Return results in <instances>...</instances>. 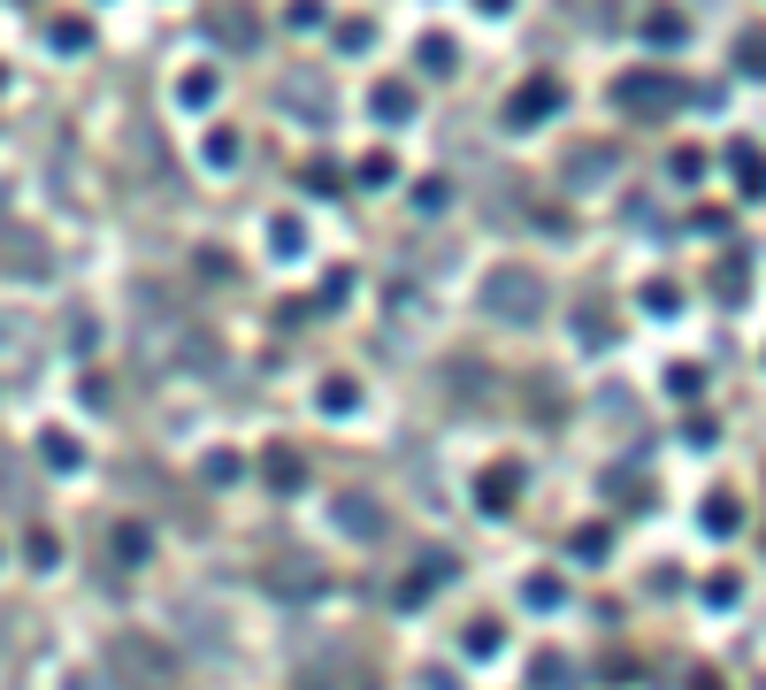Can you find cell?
<instances>
[{"instance_id": "obj_1", "label": "cell", "mask_w": 766, "mask_h": 690, "mask_svg": "<svg viewBox=\"0 0 766 690\" xmlns=\"http://www.w3.org/2000/svg\"><path fill=\"white\" fill-rule=\"evenodd\" d=\"M483 315H490V323H537V315H544V284H537V269H490V284H483Z\"/></svg>"}, {"instance_id": "obj_2", "label": "cell", "mask_w": 766, "mask_h": 690, "mask_svg": "<svg viewBox=\"0 0 766 690\" xmlns=\"http://www.w3.org/2000/svg\"><path fill=\"white\" fill-rule=\"evenodd\" d=\"M108 660H116V676H131L139 690H169V653L153 637H116Z\"/></svg>"}, {"instance_id": "obj_3", "label": "cell", "mask_w": 766, "mask_h": 690, "mask_svg": "<svg viewBox=\"0 0 766 690\" xmlns=\"http://www.w3.org/2000/svg\"><path fill=\"white\" fill-rule=\"evenodd\" d=\"M552 108H560V85H552V77H529V85L506 100V123H514V131H529V123H544Z\"/></svg>"}, {"instance_id": "obj_4", "label": "cell", "mask_w": 766, "mask_h": 690, "mask_svg": "<svg viewBox=\"0 0 766 690\" xmlns=\"http://www.w3.org/2000/svg\"><path fill=\"white\" fill-rule=\"evenodd\" d=\"M621 100H628L636 116H659V108H667V93H659V77H644V69H636V77H621Z\"/></svg>"}, {"instance_id": "obj_5", "label": "cell", "mask_w": 766, "mask_h": 690, "mask_svg": "<svg viewBox=\"0 0 766 690\" xmlns=\"http://www.w3.org/2000/svg\"><path fill=\"white\" fill-rule=\"evenodd\" d=\"M521 492V468H498V476H483V507H506Z\"/></svg>"}, {"instance_id": "obj_6", "label": "cell", "mask_w": 766, "mask_h": 690, "mask_svg": "<svg viewBox=\"0 0 766 690\" xmlns=\"http://www.w3.org/2000/svg\"><path fill=\"white\" fill-rule=\"evenodd\" d=\"M176 93H184V108H207V100H215V69H192Z\"/></svg>"}, {"instance_id": "obj_7", "label": "cell", "mask_w": 766, "mask_h": 690, "mask_svg": "<svg viewBox=\"0 0 766 690\" xmlns=\"http://www.w3.org/2000/svg\"><path fill=\"white\" fill-rule=\"evenodd\" d=\"M498 645H506V629H498V622H475V629H467V653H475V660H490Z\"/></svg>"}, {"instance_id": "obj_8", "label": "cell", "mask_w": 766, "mask_h": 690, "mask_svg": "<svg viewBox=\"0 0 766 690\" xmlns=\"http://www.w3.org/2000/svg\"><path fill=\"white\" fill-rule=\"evenodd\" d=\"M729 170H736V184H744V192H759V154H752V139L729 154Z\"/></svg>"}, {"instance_id": "obj_9", "label": "cell", "mask_w": 766, "mask_h": 690, "mask_svg": "<svg viewBox=\"0 0 766 690\" xmlns=\"http://www.w3.org/2000/svg\"><path fill=\"white\" fill-rule=\"evenodd\" d=\"M337 515H345V529H353V537H376V529H384V521H376V507H360V499H345Z\"/></svg>"}, {"instance_id": "obj_10", "label": "cell", "mask_w": 766, "mask_h": 690, "mask_svg": "<svg viewBox=\"0 0 766 690\" xmlns=\"http://www.w3.org/2000/svg\"><path fill=\"white\" fill-rule=\"evenodd\" d=\"M46 461H54V468H77L85 453H77V438H62V430H54V438H46Z\"/></svg>"}, {"instance_id": "obj_11", "label": "cell", "mask_w": 766, "mask_h": 690, "mask_svg": "<svg viewBox=\"0 0 766 690\" xmlns=\"http://www.w3.org/2000/svg\"><path fill=\"white\" fill-rule=\"evenodd\" d=\"M85 39H93L85 23H54V46H62V54H85Z\"/></svg>"}, {"instance_id": "obj_12", "label": "cell", "mask_w": 766, "mask_h": 690, "mask_svg": "<svg viewBox=\"0 0 766 690\" xmlns=\"http://www.w3.org/2000/svg\"><path fill=\"white\" fill-rule=\"evenodd\" d=\"M407 108H414V100H407V93H399V85H391V93H376V116H384V123H399V116H407Z\"/></svg>"}, {"instance_id": "obj_13", "label": "cell", "mask_w": 766, "mask_h": 690, "mask_svg": "<svg viewBox=\"0 0 766 690\" xmlns=\"http://www.w3.org/2000/svg\"><path fill=\"white\" fill-rule=\"evenodd\" d=\"M207 162H215V170H230V162H238V139H230V131H215V139H207Z\"/></svg>"}, {"instance_id": "obj_14", "label": "cell", "mask_w": 766, "mask_h": 690, "mask_svg": "<svg viewBox=\"0 0 766 690\" xmlns=\"http://www.w3.org/2000/svg\"><path fill=\"white\" fill-rule=\"evenodd\" d=\"M422 62L430 69H453V39H422Z\"/></svg>"}, {"instance_id": "obj_15", "label": "cell", "mask_w": 766, "mask_h": 690, "mask_svg": "<svg viewBox=\"0 0 766 690\" xmlns=\"http://www.w3.org/2000/svg\"><path fill=\"white\" fill-rule=\"evenodd\" d=\"M483 8H506V0H483Z\"/></svg>"}]
</instances>
